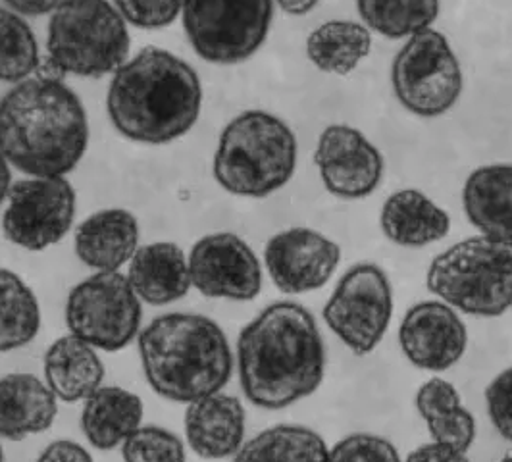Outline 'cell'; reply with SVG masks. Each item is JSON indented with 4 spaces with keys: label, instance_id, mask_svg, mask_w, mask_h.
Returning <instances> with one entry per match:
<instances>
[{
    "label": "cell",
    "instance_id": "cell-1",
    "mask_svg": "<svg viewBox=\"0 0 512 462\" xmlns=\"http://www.w3.org/2000/svg\"><path fill=\"white\" fill-rule=\"evenodd\" d=\"M239 384L258 409L282 411L312 395L326 374V345L299 303L264 308L237 339Z\"/></svg>",
    "mask_w": 512,
    "mask_h": 462
},
{
    "label": "cell",
    "instance_id": "cell-2",
    "mask_svg": "<svg viewBox=\"0 0 512 462\" xmlns=\"http://www.w3.org/2000/svg\"><path fill=\"white\" fill-rule=\"evenodd\" d=\"M89 145L81 99L64 83L29 77L0 101V153L27 178H66Z\"/></svg>",
    "mask_w": 512,
    "mask_h": 462
},
{
    "label": "cell",
    "instance_id": "cell-3",
    "mask_svg": "<svg viewBox=\"0 0 512 462\" xmlns=\"http://www.w3.org/2000/svg\"><path fill=\"white\" fill-rule=\"evenodd\" d=\"M203 106L199 74L180 56L147 47L114 74L106 110L129 141L166 145L187 135Z\"/></svg>",
    "mask_w": 512,
    "mask_h": 462
},
{
    "label": "cell",
    "instance_id": "cell-4",
    "mask_svg": "<svg viewBox=\"0 0 512 462\" xmlns=\"http://www.w3.org/2000/svg\"><path fill=\"white\" fill-rule=\"evenodd\" d=\"M137 343L145 378L166 401L191 405L220 393L231 380L230 341L203 314H162L139 334Z\"/></svg>",
    "mask_w": 512,
    "mask_h": 462
},
{
    "label": "cell",
    "instance_id": "cell-5",
    "mask_svg": "<svg viewBox=\"0 0 512 462\" xmlns=\"http://www.w3.org/2000/svg\"><path fill=\"white\" fill-rule=\"evenodd\" d=\"M297 154V137L282 118L247 110L222 131L212 172L231 195L264 199L293 178Z\"/></svg>",
    "mask_w": 512,
    "mask_h": 462
},
{
    "label": "cell",
    "instance_id": "cell-6",
    "mask_svg": "<svg viewBox=\"0 0 512 462\" xmlns=\"http://www.w3.org/2000/svg\"><path fill=\"white\" fill-rule=\"evenodd\" d=\"M426 285L462 314L503 316L512 308V247L486 235L462 239L432 260Z\"/></svg>",
    "mask_w": 512,
    "mask_h": 462
},
{
    "label": "cell",
    "instance_id": "cell-7",
    "mask_svg": "<svg viewBox=\"0 0 512 462\" xmlns=\"http://www.w3.org/2000/svg\"><path fill=\"white\" fill-rule=\"evenodd\" d=\"M128 24L110 2H58L49 20L47 58L64 74L104 77L129 60Z\"/></svg>",
    "mask_w": 512,
    "mask_h": 462
},
{
    "label": "cell",
    "instance_id": "cell-8",
    "mask_svg": "<svg viewBox=\"0 0 512 462\" xmlns=\"http://www.w3.org/2000/svg\"><path fill=\"white\" fill-rule=\"evenodd\" d=\"M276 4L268 0L185 2L187 39L203 60L230 66L249 60L268 37Z\"/></svg>",
    "mask_w": 512,
    "mask_h": 462
},
{
    "label": "cell",
    "instance_id": "cell-9",
    "mask_svg": "<svg viewBox=\"0 0 512 462\" xmlns=\"http://www.w3.org/2000/svg\"><path fill=\"white\" fill-rule=\"evenodd\" d=\"M395 97L420 118L447 114L461 99L464 77L447 37L426 29L407 39L391 64Z\"/></svg>",
    "mask_w": 512,
    "mask_h": 462
},
{
    "label": "cell",
    "instance_id": "cell-10",
    "mask_svg": "<svg viewBox=\"0 0 512 462\" xmlns=\"http://www.w3.org/2000/svg\"><path fill=\"white\" fill-rule=\"evenodd\" d=\"M141 320V301L120 272L89 276L77 283L66 301L70 334L106 353L131 345L141 334Z\"/></svg>",
    "mask_w": 512,
    "mask_h": 462
},
{
    "label": "cell",
    "instance_id": "cell-11",
    "mask_svg": "<svg viewBox=\"0 0 512 462\" xmlns=\"http://www.w3.org/2000/svg\"><path fill=\"white\" fill-rule=\"evenodd\" d=\"M393 318V287L378 264L359 262L337 282L324 322L355 355L372 353Z\"/></svg>",
    "mask_w": 512,
    "mask_h": 462
},
{
    "label": "cell",
    "instance_id": "cell-12",
    "mask_svg": "<svg viewBox=\"0 0 512 462\" xmlns=\"http://www.w3.org/2000/svg\"><path fill=\"white\" fill-rule=\"evenodd\" d=\"M2 214L6 239L26 251H45L66 237L76 218V189L66 178L14 181Z\"/></svg>",
    "mask_w": 512,
    "mask_h": 462
},
{
    "label": "cell",
    "instance_id": "cell-13",
    "mask_svg": "<svg viewBox=\"0 0 512 462\" xmlns=\"http://www.w3.org/2000/svg\"><path fill=\"white\" fill-rule=\"evenodd\" d=\"M187 258L193 287L208 299L253 301L262 289V264L251 245L235 233L201 237Z\"/></svg>",
    "mask_w": 512,
    "mask_h": 462
},
{
    "label": "cell",
    "instance_id": "cell-14",
    "mask_svg": "<svg viewBox=\"0 0 512 462\" xmlns=\"http://www.w3.org/2000/svg\"><path fill=\"white\" fill-rule=\"evenodd\" d=\"M314 164L333 197L357 201L372 195L384 178V156L357 128L333 124L320 133Z\"/></svg>",
    "mask_w": 512,
    "mask_h": 462
},
{
    "label": "cell",
    "instance_id": "cell-15",
    "mask_svg": "<svg viewBox=\"0 0 512 462\" xmlns=\"http://www.w3.org/2000/svg\"><path fill=\"white\" fill-rule=\"evenodd\" d=\"M341 262V247L320 231L291 228L276 233L264 247L272 283L285 295L322 289Z\"/></svg>",
    "mask_w": 512,
    "mask_h": 462
},
{
    "label": "cell",
    "instance_id": "cell-16",
    "mask_svg": "<svg viewBox=\"0 0 512 462\" xmlns=\"http://www.w3.org/2000/svg\"><path fill=\"white\" fill-rule=\"evenodd\" d=\"M399 345L416 368L445 372L464 357L468 332L455 308L441 301H422L405 314Z\"/></svg>",
    "mask_w": 512,
    "mask_h": 462
},
{
    "label": "cell",
    "instance_id": "cell-17",
    "mask_svg": "<svg viewBox=\"0 0 512 462\" xmlns=\"http://www.w3.org/2000/svg\"><path fill=\"white\" fill-rule=\"evenodd\" d=\"M245 428L243 403L222 391L191 403L185 411L187 445L201 459L235 457L245 443Z\"/></svg>",
    "mask_w": 512,
    "mask_h": 462
},
{
    "label": "cell",
    "instance_id": "cell-18",
    "mask_svg": "<svg viewBox=\"0 0 512 462\" xmlns=\"http://www.w3.org/2000/svg\"><path fill=\"white\" fill-rule=\"evenodd\" d=\"M129 285L141 303L164 307L183 299L193 287L189 258L180 245L156 241L137 249L129 260Z\"/></svg>",
    "mask_w": 512,
    "mask_h": 462
},
{
    "label": "cell",
    "instance_id": "cell-19",
    "mask_svg": "<svg viewBox=\"0 0 512 462\" xmlns=\"http://www.w3.org/2000/svg\"><path fill=\"white\" fill-rule=\"evenodd\" d=\"M76 255L97 272H118L139 249V222L124 208H104L76 230Z\"/></svg>",
    "mask_w": 512,
    "mask_h": 462
},
{
    "label": "cell",
    "instance_id": "cell-20",
    "mask_svg": "<svg viewBox=\"0 0 512 462\" xmlns=\"http://www.w3.org/2000/svg\"><path fill=\"white\" fill-rule=\"evenodd\" d=\"M468 222L493 241L512 247V164H487L462 187Z\"/></svg>",
    "mask_w": 512,
    "mask_h": 462
},
{
    "label": "cell",
    "instance_id": "cell-21",
    "mask_svg": "<svg viewBox=\"0 0 512 462\" xmlns=\"http://www.w3.org/2000/svg\"><path fill=\"white\" fill-rule=\"evenodd\" d=\"M58 399L35 374L16 372L0 378V437L22 441L54 424Z\"/></svg>",
    "mask_w": 512,
    "mask_h": 462
},
{
    "label": "cell",
    "instance_id": "cell-22",
    "mask_svg": "<svg viewBox=\"0 0 512 462\" xmlns=\"http://www.w3.org/2000/svg\"><path fill=\"white\" fill-rule=\"evenodd\" d=\"M45 384L62 403H79L91 397L104 380V364L97 349L68 334L58 337L45 353Z\"/></svg>",
    "mask_w": 512,
    "mask_h": 462
},
{
    "label": "cell",
    "instance_id": "cell-23",
    "mask_svg": "<svg viewBox=\"0 0 512 462\" xmlns=\"http://www.w3.org/2000/svg\"><path fill=\"white\" fill-rule=\"evenodd\" d=\"M380 226L395 245L418 249L447 237L451 218L422 191L403 189L385 201Z\"/></svg>",
    "mask_w": 512,
    "mask_h": 462
},
{
    "label": "cell",
    "instance_id": "cell-24",
    "mask_svg": "<svg viewBox=\"0 0 512 462\" xmlns=\"http://www.w3.org/2000/svg\"><path fill=\"white\" fill-rule=\"evenodd\" d=\"M143 412L139 395L116 385H101L85 399L81 430L95 449L112 451L141 428Z\"/></svg>",
    "mask_w": 512,
    "mask_h": 462
},
{
    "label": "cell",
    "instance_id": "cell-25",
    "mask_svg": "<svg viewBox=\"0 0 512 462\" xmlns=\"http://www.w3.org/2000/svg\"><path fill=\"white\" fill-rule=\"evenodd\" d=\"M416 411L426 422L434 443L461 453L472 447L476 439V420L472 412L462 407L461 393L451 382L432 378L420 385L416 393Z\"/></svg>",
    "mask_w": 512,
    "mask_h": 462
},
{
    "label": "cell",
    "instance_id": "cell-26",
    "mask_svg": "<svg viewBox=\"0 0 512 462\" xmlns=\"http://www.w3.org/2000/svg\"><path fill=\"white\" fill-rule=\"evenodd\" d=\"M372 51V31L351 20H332L307 39V56L320 72L349 76Z\"/></svg>",
    "mask_w": 512,
    "mask_h": 462
},
{
    "label": "cell",
    "instance_id": "cell-27",
    "mask_svg": "<svg viewBox=\"0 0 512 462\" xmlns=\"http://www.w3.org/2000/svg\"><path fill=\"white\" fill-rule=\"evenodd\" d=\"M324 437L307 426L278 424L245 441L233 462H328Z\"/></svg>",
    "mask_w": 512,
    "mask_h": 462
},
{
    "label": "cell",
    "instance_id": "cell-28",
    "mask_svg": "<svg viewBox=\"0 0 512 462\" xmlns=\"http://www.w3.org/2000/svg\"><path fill=\"white\" fill-rule=\"evenodd\" d=\"M41 330V307L16 272L0 268V353L29 345Z\"/></svg>",
    "mask_w": 512,
    "mask_h": 462
},
{
    "label": "cell",
    "instance_id": "cell-29",
    "mask_svg": "<svg viewBox=\"0 0 512 462\" xmlns=\"http://www.w3.org/2000/svg\"><path fill=\"white\" fill-rule=\"evenodd\" d=\"M439 2L434 0H360V18L370 31L387 39H410L426 29L439 16Z\"/></svg>",
    "mask_w": 512,
    "mask_h": 462
},
{
    "label": "cell",
    "instance_id": "cell-30",
    "mask_svg": "<svg viewBox=\"0 0 512 462\" xmlns=\"http://www.w3.org/2000/svg\"><path fill=\"white\" fill-rule=\"evenodd\" d=\"M41 62L39 45L26 20L0 4V81L22 83L35 76Z\"/></svg>",
    "mask_w": 512,
    "mask_h": 462
},
{
    "label": "cell",
    "instance_id": "cell-31",
    "mask_svg": "<svg viewBox=\"0 0 512 462\" xmlns=\"http://www.w3.org/2000/svg\"><path fill=\"white\" fill-rule=\"evenodd\" d=\"M124 462H187L180 436L160 426H141L122 443Z\"/></svg>",
    "mask_w": 512,
    "mask_h": 462
},
{
    "label": "cell",
    "instance_id": "cell-32",
    "mask_svg": "<svg viewBox=\"0 0 512 462\" xmlns=\"http://www.w3.org/2000/svg\"><path fill=\"white\" fill-rule=\"evenodd\" d=\"M328 462H403L397 447L374 434H353L339 439L330 449Z\"/></svg>",
    "mask_w": 512,
    "mask_h": 462
},
{
    "label": "cell",
    "instance_id": "cell-33",
    "mask_svg": "<svg viewBox=\"0 0 512 462\" xmlns=\"http://www.w3.org/2000/svg\"><path fill=\"white\" fill-rule=\"evenodd\" d=\"M120 16L129 26L160 29L172 26L181 16V2H116Z\"/></svg>",
    "mask_w": 512,
    "mask_h": 462
},
{
    "label": "cell",
    "instance_id": "cell-34",
    "mask_svg": "<svg viewBox=\"0 0 512 462\" xmlns=\"http://www.w3.org/2000/svg\"><path fill=\"white\" fill-rule=\"evenodd\" d=\"M486 405L497 434L512 443V366L497 374L487 385Z\"/></svg>",
    "mask_w": 512,
    "mask_h": 462
},
{
    "label": "cell",
    "instance_id": "cell-35",
    "mask_svg": "<svg viewBox=\"0 0 512 462\" xmlns=\"http://www.w3.org/2000/svg\"><path fill=\"white\" fill-rule=\"evenodd\" d=\"M37 462H93V457L76 441L56 439L43 449Z\"/></svg>",
    "mask_w": 512,
    "mask_h": 462
},
{
    "label": "cell",
    "instance_id": "cell-36",
    "mask_svg": "<svg viewBox=\"0 0 512 462\" xmlns=\"http://www.w3.org/2000/svg\"><path fill=\"white\" fill-rule=\"evenodd\" d=\"M405 462H470L466 453L455 451L451 447L439 445V443H424L418 449H414Z\"/></svg>",
    "mask_w": 512,
    "mask_h": 462
},
{
    "label": "cell",
    "instance_id": "cell-37",
    "mask_svg": "<svg viewBox=\"0 0 512 462\" xmlns=\"http://www.w3.org/2000/svg\"><path fill=\"white\" fill-rule=\"evenodd\" d=\"M56 4L58 2H6V6L12 12L20 14L22 18L24 16H45V14L51 16Z\"/></svg>",
    "mask_w": 512,
    "mask_h": 462
},
{
    "label": "cell",
    "instance_id": "cell-38",
    "mask_svg": "<svg viewBox=\"0 0 512 462\" xmlns=\"http://www.w3.org/2000/svg\"><path fill=\"white\" fill-rule=\"evenodd\" d=\"M276 6H280L283 12H287L291 16H305L310 10H314L318 6V2H314V0H287V2H280Z\"/></svg>",
    "mask_w": 512,
    "mask_h": 462
},
{
    "label": "cell",
    "instance_id": "cell-39",
    "mask_svg": "<svg viewBox=\"0 0 512 462\" xmlns=\"http://www.w3.org/2000/svg\"><path fill=\"white\" fill-rule=\"evenodd\" d=\"M12 166L8 160L0 153V205L8 199V193L12 189Z\"/></svg>",
    "mask_w": 512,
    "mask_h": 462
},
{
    "label": "cell",
    "instance_id": "cell-40",
    "mask_svg": "<svg viewBox=\"0 0 512 462\" xmlns=\"http://www.w3.org/2000/svg\"><path fill=\"white\" fill-rule=\"evenodd\" d=\"M499 462H512V453H509V455H505V457H503V459H501V461Z\"/></svg>",
    "mask_w": 512,
    "mask_h": 462
},
{
    "label": "cell",
    "instance_id": "cell-41",
    "mask_svg": "<svg viewBox=\"0 0 512 462\" xmlns=\"http://www.w3.org/2000/svg\"><path fill=\"white\" fill-rule=\"evenodd\" d=\"M0 462H4V453H2V447H0Z\"/></svg>",
    "mask_w": 512,
    "mask_h": 462
}]
</instances>
